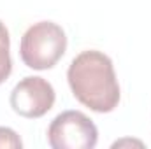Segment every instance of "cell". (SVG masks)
<instances>
[{
  "instance_id": "6da1fadb",
  "label": "cell",
  "mask_w": 151,
  "mask_h": 149,
  "mask_svg": "<svg viewBox=\"0 0 151 149\" xmlns=\"http://www.w3.org/2000/svg\"><path fill=\"white\" fill-rule=\"evenodd\" d=\"M67 81L74 98L93 112H111L119 104V84L113 60L102 51H83L69 65Z\"/></svg>"
},
{
  "instance_id": "7a4b0ae2",
  "label": "cell",
  "mask_w": 151,
  "mask_h": 149,
  "mask_svg": "<svg viewBox=\"0 0 151 149\" xmlns=\"http://www.w3.org/2000/svg\"><path fill=\"white\" fill-rule=\"evenodd\" d=\"M67 49V35L63 28L53 21L34 23L21 37L19 56L28 69H53Z\"/></svg>"
},
{
  "instance_id": "3957f363",
  "label": "cell",
  "mask_w": 151,
  "mask_h": 149,
  "mask_svg": "<svg viewBox=\"0 0 151 149\" xmlns=\"http://www.w3.org/2000/svg\"><path fill=\"white\" fill-rule=\"evenodd\" d=\"M97 140L95 123L79 111L58 114L47 128V142L53 149H93Z\"/></svg>"
},
{
  "instance_id": "277c9868",
  "label": "cell",
  "mask_w": 151,
  "mask_h": 149,
  "mask_svg": "<svg viewBox=\"0 0 151 149\" xmlns=\"http://www.w3.org/2000/svg\"><path fill=\"white\" fill-rule=\"evenodd\" d=\"M56 100L55 88L44 77L28 75L21 79L11 91V107L16 114L28 119H37L53 109Z\"/></svg>"
},
{
  "instance_id": "5b68a950",
  "label": "cell",
  "mask_w": 151,
  "mask_h": 149,
  "mask_svg": "<svg viewBox=\"0 0 151 149\" xmlns=\"http://www.w3.org/2000/svg\"><path fill=\"white\" fill-rule=\"evenodd\" d=\"M12 72V60H11V39L7 27L0 21V84L7 81Z\"/></svg>"
},
{
  "instance_id": "8992f818",
  "label": "cell",
  "mask_w": 151,
  "mask_h": 149,
  "mask_svg": "<svg viewBox=\"0 0 151 149\" xmlns=\"http://www.w3.org/2000/svg\"><path fill=\"white\" fill-rule=\"evenodd\" d=\"M0 148H7V149H21L23 142L19 139V135L7 126H0Z\"/></svg>"
}]
</instances>
